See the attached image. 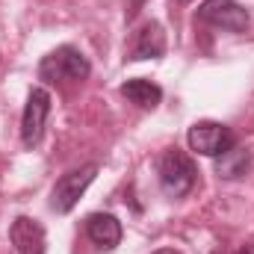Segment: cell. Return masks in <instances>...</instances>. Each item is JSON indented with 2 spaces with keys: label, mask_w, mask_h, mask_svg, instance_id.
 Returning <instances> with one entry per match:
<instances>
[{
  "label": "cell",
  "mask_w": 254,
  "mask_h": 254,
  "mask_svg": "<svg viewBox=\"0 0 254 254\" xmlns=\"http://www.w3.org/2000/svg\"><path fill=\"white\" fill-rule=\"evenodd\" d=\"M48 116H51V92L42 89V86L30 89L27 104H24V116H21V142H24V148H36L42 142Z\"/></svg>",
  "instance_id": "obj_4"
},
{
  "label": "cell",
  "mask_w": 254,
  "mask_h": 254,
  "mask_svg": "<svg viewBox=\"0 0 254 254\" xmlns=\"http://www.w3.org/2000/svg\"><path fill=\"white\" fill-rule=\"evenodd\" d=\"M122 95H125L130 104L142 107V110H154V107L163 101V89H160L157 83L145 80V77H133V80L122 83Z\"/></svg>",
  "instance_id": "obj_10"
},
{
  "label": "cell",
  "mask_w": 254,
  "mask_h": 254,
  "mask_svg": "<svg viewBox=\"0 0 254 254\" xmlns=\"http://www.w3.org/2000/svg\"><path fill=\"white\" fill-rule=\"evenodd\" d=\"M154 254H181L178 249H160V252H154Z\"/></svg>",
  "instance_id": "obj_13"
},
{
  "label": "cell",
  "mask_w": 254,
  "mask_h": 254,
  "mask_svg": "<svg viewBox=\"0 0 254 254\" xmlns=\"http://www.w3.org/2000/svg\"><path fill=\"white\" fill-rule=\"evenodd\" d=\"M9 243L18 254H45V228L39 219L18 216L9 225Z\"/></svg>",
  "instance_id": "obj_7"
},
{
  "label": "cell",
  "mask_w": 254,
  "mask_h": 254,
  "mask_svg": "<svg viewBox=\"0 0 254 254\" xmlns=\"http://www.w3.org/2000/svg\"><path fill=\"white\" fill-rule=\"evenodd\" d=\"M95 175H98V163H86L80 169L65 172L63 178L57 181L54 192H51V207L57 213H71L74 204L80 201V195L89 190V184L95 181Z\"/></svg>",
  "instance_id": "obj_5"
},
{
  "label": "cell",
  "mask_w": 254,
  "mask_h": 254,
  "mask_svg": "<svg viewBox=\"0 0 254 254\" xmlns=\"http://www.w3.org/2000/svg\"><path fill=\"white\" fill-rule=\"evenodd\" d=\"M157 181H160V187L169 198H184L195 190L198 169H195L190 154H184L178 148H169L157 163Z\"/></svg>",
  "instance_id": "obj_2"
},
{
  "label": "cell",
  "mask_w": 254,
  "mask_h": 254,
  "mask_svg": "<svg viewBox=\"0 0 254 254\" xmlns=\"http://www.w3.org/2000/svg\"><path fill=\"white\" fill-rule=\"evenodd\" d=\"M249 166H252V154H249V148H240V145H234L231 151L216 157V172H219V178H228V181L243 178L249 172Z\"/></svg>",
  "instance_id": "obj_11"
},
{
  "label": "cell",
  "mask_w": 254,
  "mask_h": 254,
  "mask_svg": "<svg viewBox=\"0 0 254 254\" xmlns=\"http://www.w3.org/2000/svg\"><path fill=\"white\" fill-rule=\"evenodd\" d=\"M166 54V33L160 24H145L139 33H136V42L130 48V60H154V57H163Z\"/></svg>",
  "instance_id": "obj_9"
},
{
  "label": "cell",
  "mask_w": 254,
  "mask_h": 254,
  "mask_svg": "<svg viewBox=\"0 0 254 254\" xmlns=\"http://www.w3.org/2000/svg\"><path fill=\"white\" fill-rule=\"evenodd\" d=\"M219 254H222V252H219ZM231 254H254V243H249V246H243L240 252H231Z\"/></svg>",
  "instance_id": "obj_12"
},
{
  "label": "cell",
  "mask_w": 254,
  "mask_h": 254,
  "mask_svg": "<svg viewBox=\"0 0 254 254\" xmlns=\"http://www.w3.org/2000/svg\"><path fill=\"white\" fill-rule=\"evenodd\" d=\"M175 3H190V0H175Z\"/></svg>",
  "instance_id": "obj_14"
},
{
  "label": "cell",
  "mask_w": 254,
  "mask_h": 254,
  "mask_svg": "<svg viewBox=\"0 0 254 254\" xmlns=\"http://www.w3.org/2000/svg\"><path fill=\"white\" fill-rule=\"evenodd\" d=\"M190 148L204 154V157H222L225 151H231L237 145L234 130L222 122H198L190 127Z\"/></svg>",
  "instance_id": "obj_6"
},
{
  "label": "cell",
  "mask_w": 254,
  "mask_h": 254,
  "mask_svg": "<svg viewBox=\"0 0 254 254\" xmlns=\"http://www.w3.org/2000/svg\"><path fill=\"white\" fill-rule=\"evenodd\" d=\"M92 74V65L86 60V54L74 45H63L57 51H51L42 63H39V77L45 83H57V86H71V83H83Z\"/></svg>",
  "instance_id": "obj_1"
},
{
  "label": "cell",
  "mask_w": 254,
  "mask_h": 254,
  "mask_svg": "<svg viewBox=\"0 0 254 254\" xmlns=\"http://www.w3.org/2000/svg\"><path fill=\"white\" fill-rule=\"evenodd\" d=\"M195 18L201 24H210L216 30H228V33H246L252 24L246 6H240L237 0H204L198 6Z\"/></svg>",
  "instance_id": "obj_3"
},
{
  "label": "cell",
  "mask_w": 254,
  "mask_h": 254,
  "mask_svg": "<svg viewBox=\"0 0 254 254\" xmlns=\"http://www.w3.org/2000/svg\"><path fill=\"white\" fill-rule=\"evenodd\" d=\"M86 237L104 249V252H113L119 243H122V222L113 216V213H92L86 219Z\"/></svg>",
  "instance_id": "obj_8"
}]
</instances>
